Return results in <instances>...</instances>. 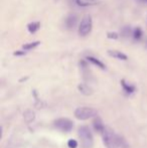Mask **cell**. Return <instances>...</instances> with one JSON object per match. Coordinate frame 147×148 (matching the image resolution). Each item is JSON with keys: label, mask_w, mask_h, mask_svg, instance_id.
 Segmentation results:
<instances>
[{"label": "cell", "mask_w": 147, "mask_h": 148, "mask_svg": "<svg viewBox=\"0 0 147 148\" xmlns=\"http://www.w3.org/2000/svg\"><path fill=\"white\" fill-rule=\"evenodd\" d=\"M103 142L107 148H119L121 144V140L118 135L115 134L113 130L109 127H105L103 132Z\"/></svg>", "instance_id": "obj_1"}, {"label": "cell", "mask_w": 147, "mask_h": 148, "mask_svg": "<svg viewBox=\"0 0 147 148\" xmlns=\"http://www.w3.org/2000/svg\"><path fill=\"white\" fill-rule=\"evenodd\" d=\"M79 136L81 139V144L84 148H92L94 144V138L88 126H81L79 128Z\"/></svg>", "instance_id": "obj_2"}, {"label": "cell", "mask_w": 147, "mask_h": 148, "mask_svg": "<svg viewBox=\"0 0 147 148\" xmlns=\"http://www.w3.org/2000/svg\"><path fill=\"white\" fill-rule=\"evenodd\" d=\"M93 28V19L91 15H85L82 18L79 25V35L81 37H85L87 35L90 34V32L92 31Z\"/></svg>", "instance_id": "obj_3"}, {"label": "cell", "mask_w": 147, "mask_h": 148, "mask_svg": "<svg viewBox=\"0 0 147 148\" xmlns=\"http://www.w3.org/2000/svg\"><path fill=\"white\" fill-rule=\"evenodd\" d=\"M98 112L97 110L90 107H79L75 111V117L79 120H88L93 117H96Z\"/></svg>", "instance_id": "obj_4"}, {"label": "cell", "mask_w": 147, "mask_h": 148, "mask_svg": "<svg viewBox=\"0 0 147 148\" xmlns=\"http://www.w3.org/2000/svg\"><path fill=\"white\" fill-rule=\"evenodd\" d=\"M55 127L63 132H70L73 129L74 124L69 118H59L55 121Z\"/></svg>", "instance_id": "obj_5"}, {"label": "cell", "mask_w": 147, "mask_h": 148, "mask_svg": "<svg viewBox=\"0 0 147 148\" xmlns=\"http://www.w3.org/2000/svg\"><path fill=\"white\" fill-rule=\"evenodd\" d=\"M78 24V16L76 14H69L66 17L65 25L68 29H74Z\"/></svg>", "instance_id": "obj_6"}, {"label": "cell", "mask_w": 147, "mask_h": 148, "mask_svg": "<svg viewBox=\"0 0 147 148\" xmlns=\"http://www.w3.org/2000/svg\"><path fill=\"white\" fill-rule=\"evenodd\" d=\"M110 57L114 58V59H117V60H128V57L127 55H125L124 53L122 51H116V49H109L107 51Z\"/></svg>", "instance_id": "obj_7"}, {"label": "cell", "mask_w": 147, "mask_h": 148, "mask_svg": "<svg viewBox=\"0 0 147 148\" xmlns=\"http://www.w3.org/2000/svg\"><path fill=\"white\" fill-rule=\"evenodd\" d=\"M78 90L80 91L81 94L85 96H91L93 94V89L86 84H80L78 86Z\"/></svg>", "instance_id": "obj_8"}, {"label": "cell", "mask_w": 147, "mask_h": 148, "mask_svg": "<svg viewBox=\"0 0 147 148\" xmlns=\"http://www.w3.org/2000/svg\"><path fill=\"white\" fill-rule=\"evenodd\" d=\"M133 30L134 29H132L131 26L125 25L121 28L120 34H121V36L124 37V38H128V37H130V36H133Z\"/></svg>", "instance_id": "obj_9"}, {"label": "cell", "mask_w": 147, "mask_h": 148, "mask_svg": "<svg viewBox=\"0 0 147 148\" xmlns=\"http://www.w3.org/2000/svg\"><path fill=\"white\" fill-rule=\"evenodd\" d=\"M86 59L89 62H91V64L97 66L98 68H100L101 70H106V66H105V64L103 62H101L100 60L96 59V58H94V57H91V56L90 57H87Z\"/></svg>", "instance_id": "obj_10"}, {"label": "cell", "mask_w": 147, "mask_h": 148, "mask_svg": "<svg viewBox=\"0 0 147 148\" xmlns=\"http://www.w3.org/2000/svg\"><path fill=\"white\" fill-rule=\"evenodd\" d=\"M93 125H94V128H95V130H96L97 132L103 134V132H104V130H105V126L103 125L102 120H101L100 118H97L96 120L94 121Z\"/></svg>", "instance_id": "obj_11"}, {"label": "cell", "mask_w": 147, "mask_h": 148, "mask_svg": "<svg viewBox=\"0 0 147 148\" xmlns=\"http://www.w3.org/2000/svg\"><path fill=\"white\" fill-rule=\"evenodd\" d=\"M40 27V22L39 21H32L27 24V30L29 33H36Z\"/></svg>", "instance_id": "obj_12"}, {"label": "cell", "mask_w": 147, "mask_h": 148, "mask_svg": "<svg viewBox=\"0 0 147 148\" xmlns=\"http://www.w3.org/2000/svg\"><path fill=\"white\" fill-rule=\"evenodd\" d=\"M121 86L127 94H132V93H134V91H135V87L132 86V85L127 84L125 80H121Z\"/></svg>", "instance_id": "obj_13"}, {"label": "cell", "mask_w": 147, "mask_h": 148, "mask_svg": "<svg viewBox=\"0 0 147 148\" xmlns=\"http://www.w3.org/2000/svg\"><path fill=\"white\" fill-rule=\"evenodd\" d=\"M40 45V41H34V42H28L22 45V51H31V49H36Z\"/></svg>", "instance_id": "obj_14"}, {"label": "cell", "mask_w": 147, "mask_h": 148, "mask_svg": "<svg viewBox=\"0 0 147 148\" xmlns=\"http://www.w3.org/2000/svg\"><path fill=\"white\" fill-rule=\"evenodd\" d=\"M23 117H24V120L26 121V122H31V121L34 120V118H36V114H34V111H31V110H26L25 112L23 113Z\"/></svg>", "instance_id": "obj_15"}, {"label": "cell", "mask_w": 147, "mask_h": 148, "mask_svg": "<svg viewBox=\"0 0 147 148\" xmlns=\"http://www.w3.org/2000/svg\"><path fill=\"white\" fill-rule=\"evenodd\" d=\"M142 35H143V31H142L141 27H136L133 30V38L135 40H140L142 38Z\"/></svg>", "instance_id": "obj_16"}, {"label": "cell", "mask_w": 147, "mask_h": 148, "mask_svg": "<svg viewBox=\"0 0 147 148\" xmlns=\"http://www.w3.org/2000/svg\"><path fill=\"white\" fill-rule=\"evenodd\" d=\"M107 37H108L109 39H114V40H116V39L119 38V34H118L116 31H109V32L107 33Z\"/></svg>", "instance_id": "obj_17"}, {"label": "cell", "mask_w": 147, "mask_h": 148, "mask_svg": "<svg viewBox=\"0 0 147 148\" xmlns=\"http://www.w3.org/2000/svg\"><path fill=\"white\" fill-rule=\"evenodd\" d=\"M68 146L70 148H77L78 147V142H77L75 139H71V140H69V142H68Z\"/></svg>", "instance_id": "obj_18"}, {"label": "cell", "mask_w": 147, "mask_h": 148, "mask_svg": "<svg viewBox=\"0 0 147 148\" xmlns=\"http://www.w3.org/2000/svg\"><path fill=\"white\" fill-rule=\"evenodd\" d=\"M13 55L16 56V57H21V56H25L26 53H25V51H16L13 53Z\"/></svg>", "instance_id": "obj_19"}, {"label": "cell", "mask_w": 147, "mask_h": 148, "mask_svg": "<svg viewBox=\"0 0 147 148\" xmlns=\"http://www.w3.org/2000/svg\"><path fill=\"white\" fill-rule=\"evenodd\" d=\"M27 79H28L27 77H25V78H22L21 80H19V82L21 83V82H23V81H26V80H27Z\"/></svg>", "instance_id": "obj_20"}, {"label": "cell", "mask_w": 147, "mask_h": 148, "mask_svg": "<svg viewBox=\"0 0 147 148\" xmlns=\"http://www.w3.org/2000/svg\"><path fill=\"white\" fill-rule=\"evenodd\" d=\"M146 1H147V0H146Z\"/></svg>", "instance_id": "obj_21"}]
</instances>
